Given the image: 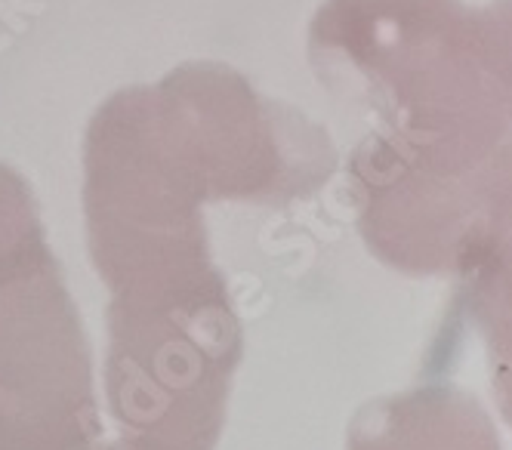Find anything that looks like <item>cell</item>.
<instances>
[]
</instances>
